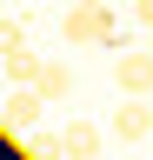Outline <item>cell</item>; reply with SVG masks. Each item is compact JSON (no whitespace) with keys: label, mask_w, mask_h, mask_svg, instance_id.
I'll return each instance as SVG.
<instances>
[{"label":"cell","mask_w":153,"mask_h":160,"mask_svg":"<svg viewBox=\"0 0 153 160\" xmlns=\"http://www.w3.org/2000/svg\"><path fill=\"white\" fill-rule=\"evenodd\" d=\"M60 33H67V47H127V33H120V20H113L107 0H93V7H67Z\"/></svg>","instance_id":"1"},{"label":"cell","mask_w":153,"mask_h":160,"mask_svg":"<svg viewBox=\"0 0 153 160\" xmlns=\"http://www.w3.org/2000/svg\"><path fill=\"white\" fill-rule=\"evenodd\" d=\"M107 133L120 140V147H133V140H146V133H153V93H127L120 107H113Z\"/></svg>","instance_id":"2"},{"label":"cell","mask_w":153,"mask_h":160,"mask_svg":"<svg viewBox=\"0 0 153 160\" xmlns=\"http://www.w3.org/2000/svg\"><path fill=\"white\" fill-rule=\"evenodd\" d=\"M40 113H47V93L33 87V80H20V87L7 93V113H0V127H7V133H33V127H40Z\"/></svg>","instance_id":"3"},{"label":"cell","mask_w":153,"mask_h":160,"mask_svg":"<svg viewBox=\"0 0 153 160\" xmlns=\"http://www.w3.org/2000/svg\"><path fill=\"white\" fill-rule=\"evenodd\" d=\"M113 87H120V93H153V53L113 47Z\"/></svg>","instance_id":"4"},{"label":"cell","mask_w":153,"mask_h":160,"mask_svg":"<svg viewBox=\"0 0 153 160\" xmlns=\"http://www.w3.org/2000/svg\"><path fill=\"white\" fill-rule=\"evenodd\" d=\"M0 60H7V80H13V87H20V80H33V73H40V53L27 47V33L13 27V20H7V33H0Z\"/></svg>","instance_id":"5"},{"label":"cell","mask_w":153,"mask_h":160,"mask_svg":"<svg viewBox=\"0 0 153 160\" xmlns=\"http://www.w3.org/2000/svg\"><path fill=\"white\" fill-rule=\"evenodd\" d=\"M33 87L47 93V107H60V100H73V67H67V60H40Z\"/></svg>","instance_id":"6"},{"label":"cell","mask_w":153,"mask_h":160,"mask_svg":"<svg viewBox=\"0 0 153 160\" xmlns=\"http://www.w3.org/2000/svg\"><path fill=\"white\" fill-rule=\"evenodd\" d=\"M67 160H93V153H100V127H87V120H67Z\"/></svg>","instance_id":"7"},{"label":"cell","mask_w":153,"mask_h":160,"mask_svg":"<svg viewBox=\"0 0 153 160\" xmlns=\"http://www.w3.org/2000/svg\"><path fill=\"white\" fill-rule=\"evenodd\" d=\"M20 153H27V160H53V153H67V133L33 127V133H20Z\"/></svg>","instance_id":"8"},{"label":"cell","mask_w":153,"mask_h":160,"mask_svg":"<svg viewBox=\"0 0 153 160\" xmlns=\"http://www.w3.org/2000/svg\"><path fill=\"white\" fill-rule=\"evenodd\" d=\"M133 20H146V27H153V0H133Z\"/></svg>","instance_id":"9"},{"label":"cell","mask_w":153,"mask_h":160,"mask_svg":"<svg viewBox=\"0 0 153 160\" xmlns=\"http://www.w3.org/2000/svg\"><path fill=\"white\" fill-rule=\"evenodd\" d=\"M67 7H93V0H67Z\"/></svg>","instance_id":"10"}]
</instances>
